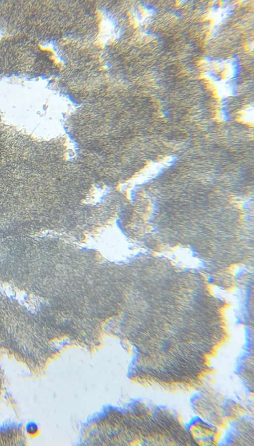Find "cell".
<instances>
[{
  "label": "cell",
  "mask_w": 254,
  "mask_h": 446,
  "mask_svg": "<svg viewBox=\"0 0 254 446\" xmlns=\"http://www.w3.org/2000/svg\"><path fill=\"white\" fill-rule=\"evenodd\" d=\"M188 434L195 444L199 446H215L221 439L220 431L210 422L197 418L187 427Z\"/></svg>",
  "instance_id": "obj_1"
},
{
  "label": "cell",
  "mask_w": 254,
  "mask_h": 446,
  "mask_svg": "<svg viewBox=\"0 0 254 446\" xmlns=\"http://www.w3.org/2000/svg\"><path fill=\"white\" fill-rule=\"evenodd\" d=\"M25 430L28 434L34 435L38 433L39 428L36 422L34 421H30L26 424Z\"/></svg>",
  "instance_id": "obj_2"
}]
</instances>
